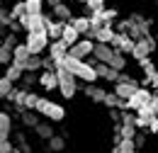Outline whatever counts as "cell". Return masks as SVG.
I'll list each match as a JSON object with an SVG mask.
<instances>
[{"label":"cell","mask_w":158,"mask_h":153,"mask_svg":"<svg viewBox=\"0 0 158 153\" xmlns=\"http://www.w3.org/2000/svg\"><path fill=\"white\" fill-rule=\"evenodd\" d=\"M20 148V153H32V146H29V141L27 143H22V146H17Z\"/></svg>","instance_id":"obj_41"},{"label":"cell","mask_w":158,"mask_h":153,"mask_svg":"<svg viewBox=\"0 0 158 153\" xmlns=\"http://www.w3.org/2000/svg\"><path fill=\"white\" fill-rule=\"evenodd\" d=\"M20 119H22V126H27V129H37L39 126V112H34V110H27L24 114H20Z\"/></svg>","instance_id":"obj_17"},{"label":"cell","mask_w":158,"mask_h":153,"mask_svg":"<svg viewBox=\"0 0 158 153\" xmlns=\"http://www.w3.org/2000/svg\"><path fill=\"white\" fill-rule=\"evenodd\" d=\"M37 112H39L41 117H46L49 122H63V119H66V110L61 107L59 102H51V100H46V97L39 100Z\"/></svg>","instance_id":"obj_3"},{"label":"cell","mask_w":158,"mask_h":153,"mask_svg":"<svg viewBox=\"0 0 158 153\" xmlns=\"http://www.w3.org/2000/svg\"><path fill=\"white\" fill-rule=\"evenodd\" d=\"M90 24H93V29H100V27H105V19H102V15H100V12L90 15Z\"/></svg>","instance_id":"obj_35"},{"label":"cell","mask_w":158,"mask_h":153,"mask_svg":"<svg viewBox=\"0 0 158 153\" xmlns=\"http://www.w3.org/2000/svg\"><path fill=\"white\" fill-rule=\"evenodd\" d=\"M85 7H88V12H90V15H95V12H105V10H107L105 0H88V2H85Z\"/></svg>","instance_id":"obj_25"},{"label":"cell","mask_w":158,"mask_h":153,"mask_svg":"<svg viewBox=\"0 0 158 153\" xmlns=\"http://www.w3.org/2000/svg\"><path fill=\"white\" fill-rule=\"evenodd\" d=\"M24 71L27 73H37V71H44V58L41 56H32L27 63H24Z\"/></svg>","instance_id":"obj_23"},{"label":"cell","mask_w":158,"mask_h":153,"mask_svg":"<svg viewBox=\"0 0 158 153\" xmlns=\"http://www.w3.org/2000/svg\"><path fill=\"white\" fill-rule=\"evenodd\" d=\"M63 41H66L68 46H76V44L80 41V32L71 24V22H68V24H66V29H63Z\"/></svg>","instance_id":"obj_19"},{"label":"cell","mask_w":158,"mask_h":153,"mask_svg":"<svg viewBox=\"0 0 158 153\" xmlns=\"http://www.w3.org/2000/svg\"><path fill=\"white\" fill-rule=\"evenodd\" d=\"M27 15H44V0H24Z\"/></svg>","instance_id":"obj_24"},{"label":"cell","mask_w":158,"mask_h":153,"mask_svg":"<svg viewBox=\"0 0 158 153\" xmlns=\"http://www.w3.org/2000/svg\"><path fill=\"white\" fill-rule=\"evenodd\" d=\"M93 51H95V41L93 39H80L76 46H71L68 56L78 58V61H88V58L93 56Z\"/></svg>","instance_id":"obj_7"},{"label":"cell","mask_w":158,"mask_h":153,"mask_svg":"<svg viewBox=\"0 0 158 153\" xmlns=\"http://www.w3.org/2000/svg\"><path fill=\"white\" fill-rule=\"evenodd\" d=\"M10 15H12V19H20L22 15H27V5H24V0H17V2L12 5Z\"/></svg>","instance_id":"obj_29"},{"label":"cell","mask_w":158,"mask_h":153,"mask_svg":"<svg viewBox=\"0 0 158 153\" xmlns=\"http://www.w3.org/2000/svg\"><path fill=\"white\" fill-rule=\"evenodd\" d=\"M151 85H153V88H156V90H158V73H156V76H153V78H151Z\"/></svg>","instance_id":"obj_44"},{"label":"cell","mask_w":158,"mask_h":153,"mask_svg":"<svg viewBox=\"0 0 158 153\" xmlns=\"http://www.w3.org/2000/svg\"><path fill=\"white\" fill-rule=\"evenodd\" d=\"M151 105H153V110H156V117H158V95L153 97V102H151Z\"/></svg>","instance_id":"obj_45"},{"label":"cell","mask_w":158,"mask_h":153,"mask_svg":"<svg viewBox=\"0 0 158 153\" xmlns=\"http://www.w3.org/2000/svg\"><path fill=\"white\" fill-rule=\"evenodd\" d=\"M51 12H54V17L59 19V22H71V19L76 17V15L71 12V7H68L66 2H61V5H56V7L51 10Z\"/></svg>","instance_id":"obj_18"},{"label":"cell","mask_w":158,"mask_h":153,"mask_svg":"<svg viewBox=\"0 0 158 153\" xmlns=\"http://www.w3.org/2000/svg\"><path fill=\"white\" fill-rule=\"evenodd\" d=\"M66 68L73 73V76L78 78V80H85V85H90V83H95L98 80V71H95V66H90L88 61H78V58L68 56L66 58Z\"/></svg>","instance_id":"obj_2"},{"label":"cell","mask_w":158,"mask_h":153,"mask_svg":"<svg viewBox=\"0 0 158 153\" xmlns=\"http://www.w3.org/2000/svg\"><path fill=\"white\" fill-rule=\"evenodd\" d=\"M12 139H15V143H17V146L27 143V136H24V131H15V134H12Z\"/></svg>","instance_id":"obj_37"},{"label":"cell","mask_w":158,"mask_h":153,"mask_svg":"<svg viewBox=\"0 0 158 153\" xmlns=\"http://www.w3.org/2000/svg\"><path fill=\"white\" fill-rule=\"evenodd\" d=\"M56 73H59V93L63 100H73V95L78 93V78L73 76L68 68H66V61L56 63Z\"/></svg>","instance_id":"obj_1"},{"label":"cell","mask_w":158,"mask_h":153,"mask_svg":"<svg viewBox=\"0 0 158 153\" xmlns=\"http://www.w3.org/2000/svg\"><path fill=\"white\" fill-rule=\"evenodd\" d=\"M15 134L12 131V117H10V112H0V139H10V136Z\"/></svg>","instance_id":"obj_15"},{"label":"cell","mask_w":158,"mask_h":153,"mask_svg":"<svg viewBox=\"0 0 158 153\" xmlns=\"http://www.w3.org/2000/svg\"><path fill=\"white\" fill-rule=\"evenodd\" d=\"M156 41H158V34H156Z\"/></svg>","instance_id":"obj_50"},{"label":"cell","mask_w":158,"mask_h":153,"mask_svg":"<svg viewBox=\"0 0 158 153\" xmlns=\"http://www.w3.org/2000/svg\"><path fill=\"white\" fill-rule=\"evenodd\" d=\"M44 71H56V61H54L51 56L44 58Z\"/></svg>","instance_id":"obj_36"},{"label":"cell","mask_w":158,"mask_h":153,"mask_svg":"<svg viewBox=\"0 0 158 153\" xmlns=\"http://www.w3.org/2000/svg\"><path fill=\"white\" fill-rule=\"evenodd\" d=\"M110 153H119V148H117V146H114V148H112V151H110Z\"/></svg>","instance_id":"obj_46"},{"label":"cell","mask_w":158,"mask_h":153,"mask_svg":"<svg viewBox=\"0 0 158 153\" xmlns=\"http://www.w3.org/2000/svg\"><path fill=\"white\" fill-rule=\"evenodd\" d=\"M153 5H156V7H158V0H153Z\"/></svg>","instance_id":"obj_48"},{"label":"cell","mask_w":158,"mask_h":153,"mask_svg":"<svg viewBox=\"0 0 158 153\" xmlns=\"http://www.w3.org/2000/svg\"><path fill=\"white\" fill-rule=\"evenodd\" d=\"M71 24L80 32V37L85 39H93V24H90V15H76L71 19Z\"/></svg>","instance_id":"obj_9"},{"label":"cell","mask_w":158,"mask_h":153,"mask_svg":"<svg viewBox=\"0 0 158 153\" xmlns=\"http://www.w3.org/2000/svg\"><path fill=\"white\" fill-rule=\"evenodd\" d=\"M93 56L98 58L100 63H110V61L114 58V49H112V44H95Z\"/></svg>","instance_id":"obj_12"},{"label":"cell","mask_w":158,"mask_h":153,"mask_svg":"<svg viewBox=\"0 0 158 153\" xmlns=\"http://www.w3.org/2000/svg\"><path fill=\"white\" fill-rule=\"evenodd\" d=\"M63 148H66V136L63 134H56L46 141V151L49 153H63Z\"/></svg>","instance_id":"obj_16"},{"label":"cell","mask_w":158,"mask_h":153,"mask_svg":"<svg viewBox=\"0 0 158 153\" xmlns=\"http://www.w3.org/2000/svg\"><path fill=\"white\" fill-rule=\"evenodd\" d=\"M34 134L39 136L41 141H49L51 136H56V131H54V126H51V122H39V126L34 129Z\"/></svg>","instance_id":"obj_20"},{"label":"cell","mask_w":158,"mask_h":153,"mask_svg":"<svg viewBox=\"0 0 158 153\" xmlns=\"http://www.w3.org/2000/svg\"><path fill=\"white\" fill-rule=\"evenodd\" d=\"M17 44H20V41H17V34H15V32H7V34H5L2 46H7V49H12V51H15V46H17Z\"/></svg>","instance_id":"obj_31"},{"label":"cell","mask_w":158,"mask_h":153,"mask_svg":"<svg viewBox=\"0 0 158 153\" xmlns=\"http://www.w3.org/2000/svg\"><path fill=\"white\" fill-rule=\"evenodd\" d=\"M44 2H46V5H51V10H54V7H56V5H61L63 0H44Z\"/></svg>","instance_id":"obj_43"},{"label":"cell","mask_w":158,"mask_h":153,"mask_svg":"<svg viewBox=\"0 0 158 153\" xmlns=\"http://www.w3.org/2000/svg\"><path fill=\"white\" fill-rule=\"evenodd\" d=\"M119 134H122V139H136V124H122Z\"/></svg>","instance_id":"obj_30"},{"label":"cell","mask_w":158,"mask_h":153,"mask_svg":"<svg viewBox=\"0 0 158 153\" xmlns=\"http://www.w3.org/2000/svg\"><path fill=\"white\" fill-rule=\"evenodd\" d=\"M148 131H151V134H158V117H156V119H151V124H148Z\"/></svg>","instance_id":"obj_39"},{"label":"cell","mask_w":158,"mask_h":153,"mask_svg":"<svg viewBox=\"0 0 158 153\" xmlns=\"http://www.w3.org/2000/svg\"><path fill=\"white\" fill-rule=\"evenodd\" d=\"M12 90H15V88H12V80H10L7 76H2V78H0V95H2L5 100H7Z\"/></svg>","instance_id":"obj_27"},{"label":"cell","mask_w":158,"mask_h":153,"mask_svg":"<svg viewBox=\"0 0 158 153\" xmlns=\"http://www.w3.org/2000/svg\"><path fill=\"white\" fill-rule=\"evenodd\" d=\"M78 2H83V5H85V2H88V0H78Z\"/></svg>","instance_id":"obj_47"},{"label":"cell","mask_w":158,"mask_h":153,"mask_svg":"<svg viewBox=\"0 0 158 153\" xmlns=\"http://www.w3.org/2000/svg\"><path fill=\"white\" fill-rule=\"evenodd\" d=\"M114 37H117V32H114L112 24H105V27H100V29H93V41H95V44H112Z\"/></svg>","instance_id":"obj_10"},{"label":"cell","mask_w":158,"mask_h":153,"mask_svg":"<svg viewBox=\"0 0 158 153\" xmlns=\"http://www.w3.org/2000/svg\"><path fill=\"white\" fill-rule=\"evenodd\" d=\"M136 90H139V83H136V80H134V83H114V93H117L122 100H129Z\"/></svg>","instance_id":"obj_14"},{"label":"cell","mask_w":158,"mask_h":153,"mask_svg":"<svg viewBox=\"0 0 158 153\" xmlns=\"http://www.w3.org/2000/svg\"><path fill=\"white\" fill-rule=\"evenodd\" d=\"M22 88H24V90H29V88H32V85H37V83H39V76H37V73H27V71H24V76H22Z\"/></svg>","instance_id":"obj_28"},{"label":"cell","mask_w":158,"mask_h":153,"mask_svg":"<svg viewBox=\"0 0 158 153\" xmlns=\"http://www.w3.org/2000/svg\"><path fill=\"white\" fill-rule=\"evenodd\" d=\"M22 29V24L20 22H17V19H15V22H12V24H10V32H15V34H17V32H20Z\"/></svg>","instance_id":"obj_42"},{"label":"cell","mask_w":158,"mask_h":153,"mask_svg":"<svg viewBox=\"0 0 158 153\" xmlns=\"http://www.w3.org/2000/svg\"><path fill=\"white\" fill-rule=\"evenodd\" d=\"M24 44L29 46V51H32V56H41V51H46L49 49V44H51V39L46 32H29L27 39H24Z\"/></svg>","instance_id":"obj_4"},{"label":"cell","mask_w":158,"mask_h":153,"mask_svg":"<svg viewBox=\"0 0 158 153\" xmlns=\"http://www.w3.org/2000/svg\"><path fill=\"white\" fill-rule=\"evenodd\" d=\"M12 153H20V148H15V151H12Z\"/></svg>","instance_id":"obj_49"},{"label":"cell","mask_w":158,"mask_h":153,"mask_svg":"<svg viewBox=\"0 0 158 153\" xmlns=\"http://www.w3.org/2000/svg\"><path fill=\"white\" fill-rule=\"evenodd\" d=\"M127 63H129V61H127V56H124L122 51H114V58L110 61V66H112L114 71H119V73H124V71H127Z\"/></svg>","instance_id":"obj_22"},{"label":"cell","mask_w":158,"mask_h":153,"mask_svg":"<svg viewBox=\"0 0 158 153\" xmlns=\"http://www.w3.org/2000/svg\"><path fill=\"white\" fill-rule=\"evenodd\" d=\"M39 85L44 90H59V73L56 71H41Z\"/></svg>","instance_id":"obj_11"},{"label":"cell","mask_w":158,"mask_h":153,"mask_svg":"<svg viewBox=\"0 0 158 153\" xmlns=\"http://www.w3.org/2000/svg\"><path fill=\"white\" fill-rule=\"evenodd\" d=\"M119 83H134V78L129 73H119Z\"/></svg>","instance_id":"obj_40"},{"label":"cell","mask_w":158,"mask_h":153,"mask_svg":"<svg viewBox=\"0 0 158 153\" xmlns=\"http://www.w3.org/2000/svg\"><path fill=\"white\" fill-rule=\"evenodd\" d=\"M134 143H136V148L141 151V148L146 146V136H143V134H136V139H134Z\"/></svg>","instance_id":"obj_38"},{"label":"cell","mask_w":158,"mask_h":153,"mask_svg":"<svg viewBox=\"0 0 158 153\" xmlns=\"http://www.w3.org/2000/svg\"><path fill=\"white\" fill-rule=\"evenodd\" d=\"M66 24H68V22H59V19H54V17L46 15V34H49V39H51V41L63 39V29H66Z\"/></svg>","instance_id":"obj_8"},{"label":"cell","mask_w":158,"mask_h":153,"mask_svg":"<svg viewBox=\"0 0 158 153\" xmlns=\"http://www.w3.org/2000/svg\"><path fill=\"white\" fill-rule=\"evenodd\" d=\"M17 148V143H12L10 139H0V153H12Z\"/></svg>","instance_id":"obj_34"},{"label":"cell","mask_w":158,"mask_h":153,"mask_svg":"<svg viewBox=\"0 0 158 153\" xmlns=\"http://www.w3.org/2000/svg\"><path fill=\"white\" fill-rule=\"evenodd\" d=\"M5 76L10 78L12 83H17V80H22V76H24V68L17 66V63H10V66L5 68Z\"/></svg>","instance_id":"obj_21"},{"label":"cell","mask_w":158,"mask_h":153,"mask_svg":"<svg viewBox=\"0 0 158 153\" xmlns=\"http://www.w3.org/2000/svg\"><path fill=\"white\" fill-rule=\"evenodd\" d=\"M83 93H85L88 100H93V102H105V97H107V90H105V88H100V85H95V83L85 85V88H83Z\"/></svg>","instance_id":"obj_13"},{"label":"cell","mask_w":158,"mask_h":153,"mask_svg":"<svg viewBox=\"0 0 158 153\" xmlns=\"http://www.w3.org/2000/svg\"><path fill=\"white\" fill-rule=\"evenodd\" d=\"M39 100H41V97L37 95V93H32V90H29L27 102H24V105H27V110H34V112H37V105H39Z\"/></svg>","instance_id":"obj_33"},{"label":"cell","mask_w":158,"mask_h":153,"mask_svg":"<svg viewBox=\"0 0 158 153\" xmlns=\"http://www.w3.org/2000/svg\"><path fill=\"white\" fill-rule=\"evenodd\" d=\"M153 97H156V95H153L148 88H139L136 93L127 100V112H139L143 105H151V102H153Z\"/></svg>","instance_id":"obj_5"},{"label":"cell","mask_w":158,"mask_h":153,"mask_svg":"<svg viewBox=\"0 0 158 153\" xmlns=\"http://www.w3.org/2000/svg\"><path fill=\"white\" fill-rule=\"evenodd\" d=\"M100 15H102V19H105V24H112V22H114V19H117V7H107V10H105V12H100Z\"/></svg>","instance_id":"obj_32"},{"label":"cell","mask_w":158,"mask_h":153,"mask_svg":"<svg viewBox=\"0 0 158 153\" xmlns=\"http://www.w3.org/2000/svg\"><path fill=\"white\" fill-rule=\"evenodd\" d=\"M117 148H119V153H139L134 139H122V143H119Z\"/></svg>","instance_id":"obj_26"},{"label":"cell","mask_w":158,"mask_h":153,"mask_svg":"<svg viewBox=\"0 0 158 153\" xmlns=\"http://www.w3.org/2000/svg\"><path fill=\"white\" fill-rule=\"evenodd\" d=\"M156 49H158L156 37H153V34H148V37H143V39H139V41H136V49H134V54H131V56L136 58V61H141V58H148Z\"/></svg>","instance_id":"obj_6"}]
</instances>
